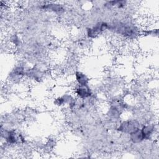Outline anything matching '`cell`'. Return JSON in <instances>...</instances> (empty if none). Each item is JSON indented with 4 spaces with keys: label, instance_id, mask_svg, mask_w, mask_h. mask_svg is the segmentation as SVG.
<instances>
[{
    "label": "cell",
    "instance_id": "7a4b0ae2",
    "mask_svg": "<svg viewBox=\"0 0 159 159\" xmlns=\"http://www.w3.org/2000/svg\"><path fill=\"white\" fill-rule=\"evenodd\" d=\"M76 93L81 98H86L91 96V93L87 84H80L76 89Z\"/></svg>",
    "mask_w": 159,
    "mask_h": 159
},
{
    "label": "cell",
    "instance_id": "3957f363",
    "mask_svg": "<svg viewBox=\"0 0 159 159\" xmlns=\"http://www.w3.org/2000/svg\"><path fill=\"white\" fill-rule=\"evenodd\" d=\"M130 134V139L134 143H139L142 141L145 138L141 130L139 129L132 132Z\"/></svg>",
    "mask_w": 159,
    "mask_h": 159
},
{
    "label": "cell",
    "instance_id": "277c9868",
    "mask_svg": "<svg viewBox=\"0 0 159 159\" xmlns=\"http://www.w3.org/2000/svg\"><path fill=\"white\" fill-rule=\"evenodd\" d=\"M76 78L77 81L80 84H87L88 79L86 77V76L81 73V72H77L76 73Z\"/></svg>",
    "mask_w": 159,
    "mask_h": 159
},
{
    "label": "cell",
    "instance_id": "6da1fadb",
    "mask_svg": "<svg viewBox=\"0 0 159 159\" xmlns=\"http://www.w3.org/2000/svg\"><path fill=\"white\" fill-rule=\"evenodd\" d=\"M137 129H138L137 124L135 123V121H132V120L125 121L122 122L120 126L119 127V130L125 133H129V134H131Z\"/></svg>",
    "mask_w": 159,
    "mask_h": 159
}]
</instances>
